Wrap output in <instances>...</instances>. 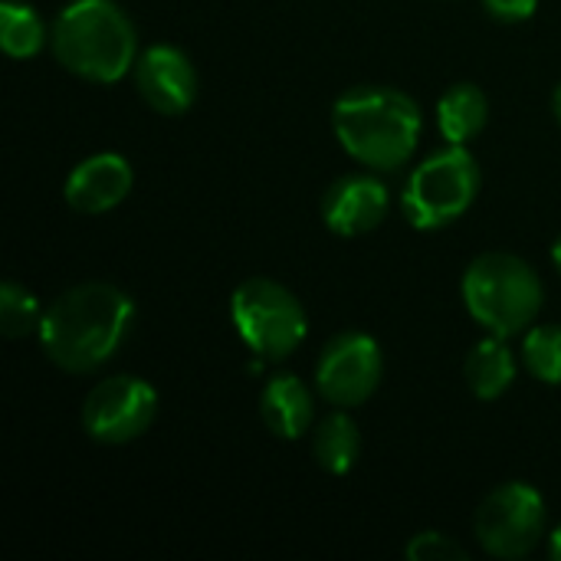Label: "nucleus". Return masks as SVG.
<instances>
[{"mask_svg": "<svg viewBox=\"0 0 561 561\" xmlns=\"http://www.w3.org/2000/svg\"><path fill=\"white\" fill-rule=\"evenodd\" d=\"M391 194L375 174H345L322 197V220L339 237H362L381 227Z\"/></svg>", "mask_w": 561, "mask_h": 561, "instance_id": "9b49d317", "label": "nucleus"}, {"mask_svg": "<svg viewBox=\"0 0 561 561\" xmlns=\"http://www.w3.org/2000/svg\"><path fill=\"white\" fill-rule=\"evenodd\" d=\"M131 184H135L131 164L122 154L105 151V154H92V158L79 161L69 171L62 197L76 214L95 217V214L118 207L131 194Z\"/></svg>", "mask_w": 561, "mask_h": 561, "instance_id": "f8f14e48", "label": "nucleus"}, {"mask_svg": "<svg viewBox=\"0 0 561 561\" xmlns=\"http://www.w3.org/2000/svg\"><path fill=\"white\" fill-rule=\"evenodd\" d=\"M552 112H556V118H559L561 125V82L559 89H556V95H552Z\"/></svg>", "mask_w": 561, "mask_h": 561, "instance_id": "5701e85b", "label": "nucleus"}, {"mask_svg": "<svg viewBox=\"0 0 561 561\" xmlns=\"http://www.w3.org/2000/svg\"><path fill=\"white\" fill-rule=\"evenodd\" d=\"M230 319L263 362H283L289 358L309 332V319L302 302L276 279H243L230 296Z\"/></svg>", "mask_w": 561, "mask_h": 561, "instance_id": "423d86ee", "label": "nucleus"}, {"mask_svg": "<svg viewBox=\"0 0 561 561\" xmlns=\"http://www.w3.org/2000/svg\"><path fill=\"white\" fill-rule=\"evenodd\" d=\"M480 194V164L467 145L427 154L408 178L401 210L414 230H440L460 220Z\"/></svg>", "mask_w": 561, "mask_h": 561, "instance_id": "39448f33", "label": "nucleus"}, {"mask_svg": "<svg viewBox=\"0 0 561 561\" xmlns=\"http://www.w3.org/2000/svg\"><path fill=\"white\" fill-rule=\"evenodd\" d=\"M460 296L473 322L486 335L513 339L536 322L546 289L539 273L513 253H483L477 256L460 283Z\"/></svg>", "mask_w": 561, "mask_h": 561, "instance_id": "20e7f679", "label": "nucleus"}, {"mask_svg": "<svg viewBox=\"0 0 561 561\" xmlns=\"http://www.w3.org/2000/svg\"><path fill=\"white\" fill-rule=\"evenodd\" d=\"M404 556L411 561H467V549L444 536V533H417L411 536V542L404 546Z\"/></svg>", "mask_w": 561, "mask_h": 561, "instance_id": "aec40b11", "label": "nucleus"}, {"mask_svg": "<svg viewBox=\"0 0 561 561\" xmlns=\"http://www.w3.org/2000/svg\"><path fill=\"white\" fill-rule=\"evenodd\" d=\"M49 43L43 16L30 3L3 0L0 3V46L13 59H30Z\"/></svg>", "mask_w": 561, "mask_h": 561, "instance_id": "f3484780", "label": "nucleus"}, {"mask_svg": "<svg viewBox=\"0 0 561 561\" xmlns=\"http://www.w3.org/2000/svg\"><path fill=\"white\" fill-rule=\"evenodd\" d=\"M135 302L112 283H82L66 289L43 316L39 345L46 358L69 375L99 371L128 339Z\"/></svg>", "mask_w": 561, "mask_h": 561, "instance_id": "f257e3e1", "label": "nucleus"}, {"mask_svg": "<svg viewBox=\"0 0 561 561\" xmlns=\"http://www.w3.org/2000/svg\"><path fill=\"white\" fill-rule=\"evenodd\" d=\"M552 260H556V266H559V273H561V237L556 240V247H552Z\"/></svg>", "mask_w": 561, "mask_h": 561, "instance_id": "b1692460", "label": "nucleus"}, {"mask_svg": "<svg viewBox=\"0 0 561 561\" xmlns=\"http://www.w3.org/2000/svg\"><path fill=\"white\" fill-rule=\"evenodd\" d=\"M523 358L533 378L542 385H561V325H536L526 332Z\"/></svg>", "mask_w": 561, "mask_h": 561, "instance_id": "6ab92c4d", "label": "nucleus"}, {"mask_svg": "<svg viewBox=\"0 0 561 561\" xmlns=\"http://www.w3.org/2000/svg\"><path fill=\"white\" fill-rule=\"evenodd\" d=\"M260 414L279 440H299L316 417L312 388L296 375H276L260 394Z\"/></svg>", "mask_w": 561, "mask_h": 561, "instance_id": "ddd939ff", "label": "nucleus"}, {"mask_svg": "<svg viewBox=\"0 0 561 561\" xmlns=\"http://www.w3.org/2000/svg\"><path fill=\"white\" fill-rule=\"evenodd\" d=\"M43 316L46 312H39V302L26 286L13 279L0 286V332L7 339H26L30 332H39Z\"/></svg>", "mask_w": 561, "mask_h": 561, "instance_id": "a211bd4d", "label": "nucleus"}, {"mask_svg": "<svg viewBox=\"0 0 561 561\" xmlns=\"http://www.w3.org/2000/svg\"><path fill=\"white\" fill-rule=\"evenodd\" d=\"M549 556L556 561H561V523L556 526V533H552V542H549Z\"/></svg>", "mask_w": 561, "mask_h": 561, "instance_id": "4be33fe9", "label": "nucleus"}, {"mask_svg": "<svg viewBox=\"0 0 561 561\" xmlns=\"http://www.w3.org/2000/svg\"><path fill=\"white\" fill-rule=\"evenodd\" d=\"M463 375H467L470 391L480 401H496L516 381V355L510 352L506 339L486 335L483 342H477L470 348V355L463 362Z\"/></svg>", "mask_w": 561, "mask_h": 561, "instance_id": "2eb2a0df", "label": "nucleus"}, {"mask_svg": "<svg viewBox=\"0 0 561 561\" xmlns=\"http://www.w3.org/2000/svg\"><path fill=\"white\" fill-rule=\"evenodd\" d=\"M490 118V99L473 82L450 85L437 102V128L447 138V145H467L473 141Z\"/></svg>", "mask_w": 561, "mask_h": 561, "instance_id": "4468645a", "label": "nucleus"}, {"mask_svg": "<svg viewBox=\"0 0 561 561\" xmlns=\"http://www.w3.org/2000/svg\"><path fill=\"white\" fill-rule=\"evenodd\" d=\"M135 85L158 115H184L197 99V69L178 46H151L135 62Z\"/></svg>", "mask_w": 561, "mask_h": 561, "instance_id": "9d476101", "label": "nucleus"}, {"mask_svg": "<svg viewBox=\"0 0 561 561\" xmlns=\"http://www.w3.org/2000/svg\"><path fill=\"white\" fill-rule=\"evenodd\" d=\"M473 536L493 559H523L529 556L546 536V500L529 483H506L493 490L477 516Z\"/></svg>", "mask_w": 561, "mask_h": 561, "instance_id": "0eeeda50", "label": "nucleus"}, {"mask_svg": "<svg viewBox=\"0 0 561 561\" xmlns=\"http://www.w3.org/2000/svg\"><path fill=\"white\" fill-rule=\"evenodd\" d=\"M421 128V105L401 89L358 85L332 105V131L339 145L358 164L375 171L404 168L417 151Z\"/></svg>", "mask_w": 561, "mask_h": 561, "instance_id": "f03ea898", "label": "nucleus"}, {"mask_svg": "<svg viewBox=\"0 0 561 561\" xmlns=\"http://www.w3.org/2000/svg\"><path fill=\"white\" fill-rule=\"evenodd\" d=\"M381 375L385 358L378 342L365 332H345L322 348L316 365V391L332 408L345 411L365 404L378 391Z\"/></svg>", "mask_w": 561, "mask_h": 561, "instance_id": "1a4fd4ad", "label": "nucleus"}, {"mask_svg": "<svg viewBox=\"0 0 561 561\" xmlns=\"http://www.w3.org/2000/svg\"><path fill=\"white\" fill-rule=\"evenodd\" d=\"M158 414V391L131 375L99 381L82 404V431L95 444H128L141 437Z\"/></svg>", "mask_w": 561, "mask_h": 561, "instance_id": "6e6552de", "label": "nucleus"}, {"mask_svg": "<svg viewBox=\"0 0 561 561\" xmlns=\"http://www.w3.org/2000/svg\"><path fill=\"white\" fill-rule=\"evenodd\" d=\"M483 10L500 23H523L539 10V0H483Z\"/></svg>", "mask_w": 561, "mask_h": 561, "instance_id": "412c9836", "label": "nucleus"}, {"mask_svg": "<svg viewBox=\"0 0 561 561\" xmlns=\"http://www.w3.org/2000/svg\"><path fill=\"white\" fill-rule=\"evenodd\" d=\"M56 62L85 82H118L138 53L135 23L115 0H72L53 23Z\"/></svg>", "mask_w": 561, "mask_h": 561, "instance_id": "7ed1b4c3", "label": "nucleus"}, {"mask_svg": "<svg viewBox=\"0 0 561 561\" xmlns=\"http://www.w3.org/2000/svg\"><path fill=\"white\" fill-rule=\"evenodd\" d=\"M358 454H362V431L342 408L325 421H319L312 437V457L325 473L345 477L358 463Z\"/></svg>", "mask_w": 561, "mask_h": 561, "instance_id": "dca6fc26", "label": "nucleus"}]
</instances>
